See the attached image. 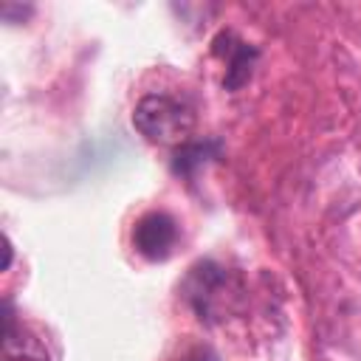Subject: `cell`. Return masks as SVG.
Listing matches in <instances>:
<instances>
[{
    "label": "cell",
    "mask_w": 361,
    "mask_h": 361,
    "mask_svg": "<svg viewBox=\"0 0 361 361\" xmlns=\"http://www.w3.org/2000/svg\"><path fill=\"white\" fill-rule=\"evenodd\" d=\"M209 155H217V144L214 141H186L178 147L175 152V161H172V169L178 175H189L192 169H197L200 164H206Z\"/></svg>",
    "instance_id": "obj_6"
},
{
    "label": "cell",
    "mask_w": 361,
    "mask_h": 361,
    "mask_svg": "<svg viewBox=\"0 0 361 361\" xmlns=\"http://www.w3.org/2000/svg\"><path fill=\"white\" fill-rule=\"evenodd\" d=\"M180 228L175 223L172 214L166 212H147L144 217H138V223L133 226V245L141 257L147 259H166L175 245H178Z\"/></svg>",
    "instance_id": "obj_3"
},
{
    "label": "cell",
    "mask_w": 361,
    "mask_h": 361,
    "mask_svg": "<svg viewBox=\"0 0 361 361\" xmlns=\"http://www.w3.org/2000/svg\"><path fill=\"white\" fill-rule=\"evenodd\" d=\"M214 54L226 62V76H223V85L228 90H237L243 87L248 79H251V71H254V62H257V48H251L248 42H243L234 31H220L212 42Z\"/></svg>",
    "instance_id": "obj_4"
},
{
    "label": "cell",
    "mask_w": 361,
    "mask_h": 361,
    "mask_svg": "<svg viewBox=\"0 0 361 361\" xmlns=\"http://www.w3.org/2000/svg\"><path fill=\"white\" fill-rule=\"evenodd\" d=\"M183 299L192 305L197 319L220 322L237 310L243 299V285L228 268L212 259H200L197 265L189 268L183 279Z\"/></svg>",
    "instance_id": "obj_1"
},
{
    "label": "cell",
    "mask_w": 361,
    "mask_h": 361,
    "mask_svg": "<svg viewBox=\"0 0 361 361\" xmlns=\"http://www.w3.org/2000/svg\"><path fill=\"white\" fill-rule=\"evenodd\" d=\"M175 361H217V355L206 344H189L180 350V355Z\"/></svg>",
    "instance_id": "obj_7"
},
{
    "label": "cell",
    "mask_w": 361,
    "mask_h": 361,
    "mask_svg": "<svg viewBox=\"0 0 361 361\" xmlns=\"http://www.w3.org/2000/svg\"><path fill=\"white\" fill-rule=\"evenodd\" d=\"M133 124L152 144H186L195 130V110L169 93H147L135 104Z\"/></svg>",
    "instance_id": "obj_2"
},
{
    "label": "cell",
    "mask_w": 361,
    "mask_h": 361,
    "mask_svg": "<svg viewBox=\"0 0 361 361\" xmlns=\"http://www.w3.org/2000/svg\"><path fill=\"white\" fill-rule=\"evenodd\" d=\"M3 361H51L48 347L42 338L17 322L11 307H6V327H3Z\"/></svg>",
    "instance_id": "obj_5"
}]
</instances>
